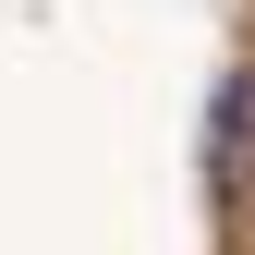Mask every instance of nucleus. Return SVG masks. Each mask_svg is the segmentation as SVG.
Wrapping results in <instances>:
<instances>
[{
    "mask_svg": "<svg viewBox=\"0 0 255 255\" xmlns=\"http://www.w3.org/2000/svg\"><path fill=\"white\" fill-rule=\"evenodd\" d=\"M243 182H255V73L219 85V207H243Z\"/></svg>",
    "mask_w": 255,
    "mask_h": 255,
    "instance_id": "f257e3e1",
    "label": "nucleus"
}]
</instances>
